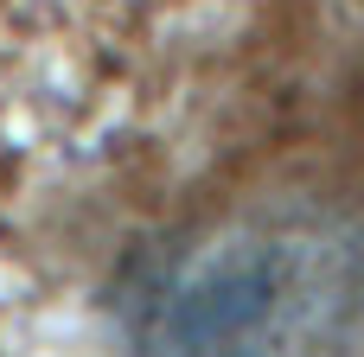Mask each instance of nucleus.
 I'll return each mask as SVG.
<instances>
[{
	"label": "nucleus",
	"instance_id": "1",
	"mask_svg": "<svg viewBox=\"0 0 364 357\" xmlns=\"http://www.w3.org/2000/svg\"><path fill=\"white\" fill-rule=\"evenodd\" d=\"M364 319V224L250 204L141 249L115 287L122 357H346Z\"/></svg>",
	"mask_w": 364,
	"mask_h": 357
}]
</instances>
